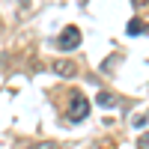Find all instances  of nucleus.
Returning a JSON list of instances; mask_svg holds the SVG:
<instances>
[{
  "label": "nucleus",
  "instance_id": "nucleus-1",
  "mask_svg": "<svg viewBox=\"0 0 149 149\" xmlns=\"http://www.w3.org/2000/svg\"><path fill=\"white\" fill-rule=\"evenodd\" d=\"M66 116H69V122H84L86 116H90V98H84L81 93H72L69 95Z\"/></svg>",
  "mask_w": 149,
  "mask_h": 149
},
{
  "label": "nucleus",
  "instance_id": "nucleus-2",
  "mask_svg": "<svg viewBox=\"0 0 149 149\" xmlns=\"http://www.w3.org/2000/svg\"><path fill=\"white\" fill-rule=\"evenodd\" d=\"M60 48H63V51H74V48L81 45V30L78 27H66L63 33H60Z\"/></svg>",
  "mask_w": 149,
  "mask_h": 149
},
{
  "label": "nucleus",
  "instance_id": "nucleus-3",
  "mask_svg": "<svg viewBox=\"0 0 149 149\" xmlns=\"http://www.w3.org/2000/svg\"><path fill=\"white\" fill-rule=\"evenodd\" d=\"M54 74H60V78H74V72H78V66L72 63V60H54Z\"/></svg>",
  "mask_w": 149,
  "mask_h": 149
},
{
  "label": "nucleus",
  "instance_id": "nucleus-4",
  "mask_svg": "<svg viewBox=\"0 0 149 149\" xmlns=\"http://www.w3.org/2000/svg\"><path fill=\"white\" fill-rule=\"evenodd\" d=\"M125 33H128V36H140V33H146V24H143L140 18H131L128 27H125Z\"/></svg>",
  "mask_w": 149,
  "mask_h": 149
},
{
  "label": "nucleus",
  "instance_id": "nucleus-5",
  "mask_svg": "<svg viewBox=\"0 0 149 149\" xmlns=\"http://www.w3.org/2000/svg\"><path fill=\"white\" fill-rule=\"evenodd\" d=\"M95 102H98V107H116V104H119V102H116V95H110V93H98Z\"/></svg>",
  "mask_w": 149,
  "mask_h": 149
},
{
  "label": "nucleus",
  "instance_id": "nucleus-6",
  "mask_svg": "<svg viewBox=\"0 0 149 149\" xmlns=\"http://www.w3.org/2000/svg\"><path fill=\"white\" fill-rule=\"evenodd\" d=\"M137 149H149V134H143V137L137 140Z\"/></svg>",
  "mask_w": 149,
  "mask_h": 149
},
{
  "label": "nucleus",
  "instance_id": "nucleus-7",
  "mask_svg": "<svg viewBox=\"0 0 149 149\" xmlns=\"http://www.w3.org/2000/svg\"><path fill=\"white\" fill-rule=\"evenodd\" d=\"M131 125H134V128H143V125H146V116H134Z\"/></svg>",
  "mask_w": 149,
  "mask_h": 149
},
{
  "label": "nucleus",
  "instance_id": "nucleus-8",
  "mask_svg": "<svg viewBox=\"0 0 149 149\" xmlns=\"http://www.w3.org/2000/svg\"><path fill=\"white\" fill-rule=\"evenodd\" d=\"M36 149H60V143H51V140H48V143H39Z\"/></svg>",
  "mask_w": 149,
  "mask_h": 149
},
{
  "label": "nucleus",
  "instance_id": "nucleus-9",
  "mask_svg": "<svg viewBox=\"0 0 149 149\" xmlns=\"http://www.w3.org/2000/svg\"><path fill=\"white\" fill-rule=\"evenodd\" d=\"M134 6H149V0H131Z\"/></svg>",
  "mask_w": 149,
  "mask_h": 149
},
{
  "label": "nucleus",
  "instance_id": "nucleus-10",
  "mask_svg": "<svg viewBox=\"0 0 149 149\" xmlns=\"http://www.w3.org/2000/svg\"><path fill=\"white\" fill-rule=\"evenodd\" d=\"M21 3H24V6H27V3H30V0H21Z\"/></svg>",
  "mask_w": 149,
  "mask_h": 149
}]
</instances>
